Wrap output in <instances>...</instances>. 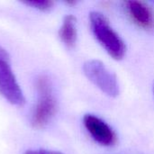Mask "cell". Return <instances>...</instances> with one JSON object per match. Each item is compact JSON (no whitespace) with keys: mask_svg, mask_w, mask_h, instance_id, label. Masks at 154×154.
<instances>
[{"mask_svg":"<svg viewBox=\"0 0 154 154\" xmlns=\"http://www.w3.org/2000/svg\"><path fill=\"white\" fill-rule=\"evenodd\" d=\"M23 3L27 5H30L41 11H47L51 9L53 5V2L51 0H30V1H24Z\"/></svg>","mask_w":154,"mask_h":154,"instance_id":"cell-8","label":"cell"},{"mask_svg":"<svg viewBox=\"0 0 154 154\" xmlns=\"http://www.w3.org/2000/svg\"><path fill=\"white\" fill-rule=\"evenodd\" d=\"M92 32L98 42L115 60H121L125 54V45L120 36L113 30L106 17L98 12L89 15Z\"/></svg>","mask_w":154,"mask_h":154,"instance_id":"cell-1","label":"cell"},{"mask_svg":"<svg viewBox=\"0 0 154 154\" xmlns=\"http://www.w3.org/2000/svg\"><path fill=\"white\" fill-rule=\"evenodd\" d=\"M83 122L88 132L97 143L105 146H110L116 143V137L114 131L102 119L93 115H86Z\"/></svg>","mask_w":154,"mask_h":154,"instance_id":"cell-5","label":"cell"},{"mask_svg":"<svg viewBox=\"0 0 154 154\" xmlns=\"http://www.w3.org/2000/svg\"><path fill=\"white\" fill-rule=\"evenodd\" d=\"M0 60L3 61H9V54L8 52L0 46Z\"/></svg>","mask_w":154,"mask_h":154,"instance_id":"cell-10","label":"cell"},{"mask_svg":"<svg viewBox=\"0 0 154 154\" xmlns=\"http://www.w3.org/2000/svg\"><path fill=\"white\" fill-rule=\"evenodd\" d=\"M126 7L133 20L140 26L148 28L153 23V15L151 9L143 2L127 1Z\"/></svg>","mask_w":154,"mask_h":154,"instance_id":"cell-6","label":"cell"},{"mask_svg":"<svg viewBox=\"0 0 154 154\" xmlns=\"http://www.w3.org/2000/svg\"><path fill=\"white\" fill-rule=\"evenodd\" d=\"M83 70L87 78L107 96L114 97L119 94V85L116 75L109 71L101 61L88 60L84 64Z\"/></svg>","mask_w":154,"mask_h":154,"instance_id":"cell-3","label":"cell"},{"mask_svg":"<svg viewBox=\"0 0 154 154\" xmlns=\"http://www.w3.org/2000/svg\"><path fill=\"white\" fill-rule=\"evenodd\" d=\"M0 95L13 105L22 106L24 103L23 91L16 81L9 61L0 60Z\"/></svg>","mask_w":154,"mask_h":154,"instance_id":"cell-4","label":"cell"},{"mask_svg":"<svg viewBox=\"0 0 154 154\" xmlns=\"http://www.w3.org/2000/svg\"><path fill=\"white\" fill-rule=\"evenodd\" d=\"M36 88L38 91V101L32 116L31 124L34 128H42L55 115L57 103L52 93L51 83L48 77L40 76L37 78Z\"/></svg>","mask_w":154,"mask_h":154,"instance_id":"cell-2","label":"cell"},{"mask_svg":"<svg viewBox=\"0 0 154 154\" xmlns=\"http://www.w3.org/2000/svg\"><path fill=\"white\" fill-rule=\"evenodd\" d=\"M25 154H62L58 152L53 151H47V150H31L27 151Z\"/></svg>","mask_w":154,"mask_h":154,"instance_id":"cell-9","label":"cell"},{"mask_svg":"<svg viewBox=\"0 0 154 154\" xmlns=\"http://www.w3.org/2000/svg\"><path fill=\"white\" fill-rule=\"evenodd\" d=\"M59 34L60 40L65 45L68 47H72L75 45L77 41V27L76 18L73 15L69 14L65 16Z\"/></svg>","mask_w":154,"mask_h":154,"instance_id":"cell-7","label":"cell"}]
</instances>
